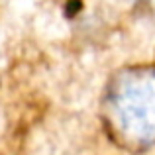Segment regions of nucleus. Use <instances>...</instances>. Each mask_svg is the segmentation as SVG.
Segmentation results:
<instances>
[{
    "label": "nucleus",
    "mask_w": 155,
    "mask_h": 155,
    "mask_svg": "<svg viewBox=\"0 0 155 155\" xmlns=\"http://www.w3.org/2000/svg\"><path fill=\"white\" fill-rule=\"evenodd\" d=\"M108 120L126 143H155L153 69H132L114 81L108 94Z\"/></svg>",
    "instance_id": "f257e3e1"
}]
</instances>
